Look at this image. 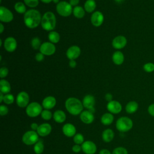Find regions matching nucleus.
<instances>
[{
  "label": "nucleus",
  "mask_w": 154,
  "mask_h": 154,
  "mask_svg": "<svg viewBox=\"0 0 154 154\" xmlns=\"http://www.w3.org/2000/svg\"><path fill=\"white\" fill-rule=\"evenodd\" d=\"M4 93H0V102L1 103L2 102H3V100H4Z\"/></svg>",
  "instance_id": "nucleus-51"
},
{
  "label": "nucleus",
  "mask_w": 154,
  "mask_h": 154,
  "mask_svg": "<svg viewBox=\"0 0 154 154\" xmlns=\"http://www.w3.org/2000/svg\"><path fill=\"white\" fill-rule=\"evenodd\" d=\"M112 60L113 63L117 66L121 65L123 64L125 60V57L123 54L119 51H117L114 52L112 55Z\"/></svg>",
  "instance_id": "nucleus-22"
},
{
  "label": "nucleus",
  "mask_w": 154,
  "mask_h": 154,
  "mask_svg": "<svg viewBox=\"0 0 154 154\" xmlns=\"http://www.w3.org/2000/svg\"><path fill=\"white\" fill-rule=\"evenodd\" d=\"M127 44V39L123 35H117L112 41V46L116 49L124 48Z\"/></svg>",
  "instance_id": "nucleus-12"
},
{
  "label": "nucleus",
  "mask_w": 154,
  "mask_h": 154,
  "mask_svg": "<svg viewBox=\"0 0 154 154\" xmlns=\"http://www.w3.org/2000/svg\"><path fill=\"white\" fill-rule=\"evenodd\" d=\"M9 70L6 67H2L0 69V77L1 78H5L8 74Z\"/></svg>",
  "instance_id": "nucleus-40"
},
{
  "label": "nucleus",
  "mask_w": 154,
  "mask_h": 154,
  "mask_svg": "<svg viewBox=\"0 0 154 154\" xmlns=\"http://www.w3.org/2000/svg\"><path fill=\"white\" fill-rule=\"evenodd\" d=\"M2 39H0V46H2Z\"/></svg>",
  "instance_id": "nucleus-55"
},
{
  "label": "nucleus",
  "mask_w": 154,
  "mask_h": 154,
  "mask_svg": "<svg viewBox=\"0 0 154 154\" xmlns=\"http://www.w3.org/2000/svg\"><path fill=\"white\" fill-rule=\"evenodd\" d=\"M73 14L77 19H82L84 17L85 10L81 6L77 5L73 8Z\"/></svg>",
  "instance_id": "nucleus-27"
},
{
  "label": "nucleus",
  "mask_w": 154,
  "mask_h": 154,
  "mask_svg": "<svg viewBox=\"0 0 154 154\" xmlns=\"http://www.w3.org/2000/svg\"><path fill=\"white\" fill-rule=\"evenodd\" d=\"M114 137V133L113 131L111 129H106L104 130L102 132V140L106 142V143H109L111 141Z\"/></svg>",
  "instance_id": "nucleus-24"
},
{
  "label": "nucleus",
  "mask_w": 154,
  "mask_h": 154,
  "mask_svg": "<svg viewBox=\"0 0 154 154\" xmlns=\"http://www.w3.org/2000/svg\"><path fill=\"white\" fill-rule=\"evenodd\" d=\"M16 103L20 108L26 107L29 104V96L26 91H20L16 97Z\"/></svg>",
  "instance_id": "nucleus-10"
},
{
  "label": "nucleus",
  "mask_w": 154,
  "mask_h": 154,
  "mask_svg": "<svg viewBox=\"0 0 154 154\" xmlns=\"http://www.w3.org/2000/svg\"><path fill=\"white\" fill-rule=\"evenodd\" d=\"M39 50L44 55L49 56L53 55L55 52L56 48L54 43L50 42H46L42 44Z\"/></svg>",
  "instance_id": "nucleus-8"
},
{
  "label": "nucleus",
  "mask_w": 154,
  "mask_h": 154,
  "mask_svg": "<svg viewBox=\"0 0 154 154\" xmlns=\"http://www.w3.org/2000/svg\"><path fill=\"white\" fill-rule=\"evenodd\" d=\"M143 69L146 72L151 73L154 71V63H147L143 65Z\"/></svg>",
  "instance_id": "nucleus-37"
},
{
  "label": "nucleus",
  "mask_w": 154,
  "mask_h": 154,
  "mask_svg": "<svg viewBox=\"0 0 154 154\" xmlns=\"http://www.w3.org/2000/svg\"><path fill=\"white\" fill-rule=\"evenodd\" d=\"M56 17L51 11H46L42 16L41 20L42 28L48 31H52L56 26Z\"/></svg>",
  "instance_id": "nucleus-3"
},
{
  "label": "nucleus",
  "mask_w": 154,
  "mask_h": 154,
  "mask_svg": "<svg viewBox=\"0 0 154 154\" xmlns=\"http://www.w3.org/2000/svg\"><path fill=\"white\" fill-rule=\"evenodd\" d=\"M63 134L68 137H74L76 134V128L72 123H66L65 124L62 128Z\"/></svg>",
  "instance_id": "nucleus-20"
},
{
  "label": "nucleus",
  "mask_w": 154,
  "mask_h": 154,
  "mask_svg": "<svg viewBox=\"0 0 154 154\" xmlns=\"http://www.w3.org/2000/svg\"><path fill=\"white\" fill-rule=\"evenodd\" d=\"M40 1L45 4H49V3H51V2H52L53 0H40Z\"/></svg>",
  "instance_id": "nucleus-52"
},
{
  "label": "nucleus",
  "mask_w": 154,
  "mask_h": 154,
  "mask_svg": "<svg viewBox=\"0 0 154 154\" xmlns=\"http://www.w3.org/2000/svg\"><path fill=\"white\" fill-rule=\"evenodd\" d=\"M56 103V99L54 96H49L43 100L42 105L46 109H51L55 106Z\"/></svg>",
  "instance_id": "nucleus-18"
},
{
  "label": "nucleus",
  "mask_w": 154,
  "mask_h": 154,
  "mask_svg": "<svg viewBox=\"0 0 154 154\" xmlns=\"http://www.w3.org/2000/svg\"><path fill=\"white\" fill-rule=\"evenodd\" d=\"M48 39L50 42L55 44L57 43L60 39V36L59 33H58L56 31H50L48 34Z\"/></svg>",
  "instance_id": "nucleus-30"
},
{
  "label": "nucleus",
  "mask_w": 154,
  "mask_h": 154,
  "mask_svg": "<svg viewBox=\"0 0 154 154\" xmlns=\"http://www.w3.org/2000/svg\"><path fill=\"white\" fill-rule=\"evenodd\" d=\"M22 140L26 145L35 144L39 140L38 134L35 131H28L23 135Z\"/></svg>",
  "instance_id": "nucleus-7"
},
{
  "label": "nucleus",
  "mask_w": 154,
  "mask_h": 154,
  "mask_svg": "<svg viewBox=\"0 0 154 154\" xmlns=\"http://www.w3.org/2000/svg\"><path fill=\"white\" fill-rule=\"evenodd\" d=\"M105 99L108 102L112 100V95L111 93H106L105 95Z\"/></svg>",
  "instance_id": "nucleus-45"
},
{
  "label": "nucleus",
  "mask_w": 154,
  "mask_h": 154,
  "mask_svg": "<svg viewBox=\"0 0 154 154\" xmlns=\"http://www.w3.org/2000/svg\"><path fill=\"white\" fill-rule=\"evenodd\" d=\"M80 119L85 124L91 123L94 119L93 113L89 111L88 110L83 111L80 114Z\"/></svg>",
  "instance_id": "nucleus-19"
},
{
  "label": "nucleus",
  "mask_w": 154,
  "mask_h": 154,
  "mask_svg": "<svg viewBox=\"0 0 154 154\" xmlns=\"http://www.w3.org/2000/svg\"><path fill=\"white\" fill-rule=\"evenodd\" d=\"M31 44L32 48L34 49L37 50V49H40V46H41L42 43H41V40H40V39L38 37H35L32 38Z\"/></svg>",
  "instance_id": "nucleus-33"
},
{
  "label": "nucleus",
  "mask_w": 154,
  "mask_h": 154,
  "mask_svg": "<svg viewBox=\"0 0 154 154\" xmlns=\"http://www.w3.org/2000/svg\"><path fill=\"white\" fill-rule=\"evenodd\" d=\"M11 90V85L10 82L5 79H1L0 81V91L4 94H8Z\"/></svg>",
  "instance_id": "nucleus-25"
},
{
  "label": "nucleus",
  "mask_w": 154,
  "mask_h": 154,
  "mask_svg": "<svg viewBox=\"0 0 154 154\" xmlns=\"http://www.w3.org/2000/svg\"><path fill=\"white\" fill-rule=\"evenodd\" d=\"M52 1H53V2H54L55 4H58V3L60 2V0H53Z\"/></svg>",
  "instance_id": "nucleus-53"
},
{
  "label": "nucleus",
  "mask_w": 154,
  "mask_h": 154,
  "mask_svg": "<svg viewBox=\"0 0 154 154\" xmlns=\"http://www.w3.org/2000/svg\"><path fill=\"white\" fill-rule=\"evenodd\" d=\"M44 58H45V55L42 53H41L40 52H38V53H37L36 55H35V60L38 62L42 61L44 60Z\"/></svg>",
  "instance_id": "nucleus-42"
},
{
  "label": "nucleus",
  "mask_w": 154,
  "mask_h": 154,
  "mask_svg": "<svg viewBox=\"0 0 154 154\" xmlns=\"http://www.w3.org/2000/svg\"><path fill=\"white\" fill-rule=\"evenodd\" d=\"M82 105L84 107H85L87 109L93 108L95 105L94 97L91 94H87L85 96L82 100Z\"/></svg>",
  "instance_id": "nucleus-21"
},
{
  "label": "nucleus",
  "mask_w": 154,
  "mask_h": 154,
  "mask_svg": "<svg viewBox=\"0 0 154 154\" xmlns=\"http://www.w3.org/2000/svg\"><path fill=\"white\" fill-rule=\"evenodd\" d=\"M23 2L25 5L30 8L36 7L38 4V0H23Z\"/></svg>",
  "instance_id": "nucleus-38"
},
{
  "label": "nucleus",
  "mask_w": 154,
  "mask_h": 154,
  "mask_svg": "<svg viewBox=\"0 0 154 154\" xmlns=\"http://www.w3.org/2000/svg\"><path fill=\"white\" fill-rule=\"evenodd\" d=\"M13 13L4 6L0 7V20L4 23H9L13 20Z\"/></svg>",
  "instance_id": "nucleus-9"
},
{
  "label": "nucleus",
  "mask_w": 154,
  "mask_h": 154,
  "mask_svg": "<svg viewBox=\"0 0 154 154\" xmlns=\"http://www.w3.org/2000/svg\"><path fill=\"white\" fill-rule=\"evenodd\" d=\"M54 120L58 123H61L64 122L66 119V116L64 111L62 110H57L54 112L53 114Z\"/></svg>",
  "instance_id": "nucleus-23"
},
{
  "label": "nucleus",
  "mask_w": 154,
  "mask_h": 154,
  "mask_svg": "<svg viewBox=\"0 0 154 154\" xmlns=\"http://www.w3.org/2000/svg\"><path fill=\"white\" fill-rule=\"evenodd\" d=\"M17 41L13 37H7L4 42V48L8 52H14L17 48Z\"/></svg>",
  "instance_id": "nucleus-13"
},
{
  "label": "nucleus",
  "mask_w": 154,
  "mask_h": 154,
  "mask_svg": "<svg viewBox=\"0 0 154 154\" xmlns=\"http://www.w3.org/2000/svg\"><path fill=\"white\" fill-rule=\"evenodd\" d=\"M99 154H112V153H111L109 150H108V149H102L101 150H100Z\"/></svg>",
  "instance_id": "nucleus-49"
},
{
  "label": "nucleus",
  "mask_w": 154,
  "mask_h": 154,
  "mask_svg": "<svg viewBox=\"0 0 154 154\" xmlns=\"http://www.w3.org/2000/svg\"><path fill=\"white\" fill-rule=\"evenodd\" d=\"M14 100V96L12 94L8 93V94H5L4 95L3 102L5 104H7V105L11 104V103H13Z\"/></svg>",
  "instance_id": "nucleus-34"
},
{
  "label": "nucleus",
  "mask_w": 154,
  "mask_h": 154,
  "mask_svg": "<svg viewBox=\"0 0 154 154\" xmlns=\"http://www.w3.org/2000/svg\"><path fill=\"white\" fill-rule=\"evenodd\" d=\"M14 10L17 13L19 14H25L26 11V6L25 3L22 2H17L14 4Z\"/></svg>",
  "instance_id": "nucleus-31"
},
{
  "label": "nucleus",
  "mask_w": 154,
  "mask_h": 154,
  "mask_svg": "<svg viewBox=\"0 0 154 154\" xmlns=\"http://www.w3.org/2000/svg\"><path fill=\"white\" fill-rule=\"evenodd\" d=\"M4 25L2 24V23L1 22L0 24V33L2 34L4 32Z\"/></svg>",
  "instance_id": "nucleus-50"
},
{
  "label": "nucleus",
  "mask_w": 154,
  "mask_h": 154,
  "mask_svg": "<svg viewBox=\"0 0 154 154\" xmlns=\"http://www.w3.org/2000/svg\"><path fill=\"white\" fill-rule=\"evenodd\" d=\"M114 120V116L111 113H105L101 117V123L104 125H109Z\"/></svg>",
  "instance_id": "nucleus-29"
},
{
  "label": "nucleus",
  "mask_w": 154,
  "mask_h": 154,
  "mask_svg": "<svg viewBox=\"0 0 154 154\" xmlns=\"http://www.w3.org/2000/svg\"><path fill=\"white\" fill-rule=\"evenodd\" d=\"M42 16L39 11L35 9H30L26 11L23 16L24 23L30 29L37 28L41 24Z\"/></svg>",
  "instance_id": "nucleus-1"
},
{
  "label": "nucleus",
  "mask_w": 154,
  "mask_h": 154,
  "mask_svg": "<svg viewBox=\"0 0 154 154\" xmlns=\"http://www.w3.org/2000/svg\"><path fill=\"white\" fill-rule=\"evenodd\" d=\"M138 109V104L135 101H130L129 102L125 107L126 112L129 114H133Z\"/></svg>",
  "instance_id": "nucleus-26"
},
{
  "label": "nucleus",
  "mask_w": 154,
  "mask_h": 154,
  "mask_svg": "<svg viewBox=\"0 0 154 154\" xmlns=\"http://www.w3.org/2000/svg\"><path fill=\"white\" fill-rule=\"evenodd\" d=\"M116 2H117V3H122V2H123V1L124 0H114Z\"/></svg>",
  "instance_id": "nucleus-54"
},
{
  "label": "nucleus",
  "mask_w": 154,
  "mask_h": 154,
  "mask_svg": "<svg viewBox=\"0 0 154 154\" xmlns=\"http://www.w3.org/2000/svg\"><path fill=\"white\" fill-rule=\"evenodd\" d=\"M8 112V108L7 106L4 105H1L0 106V114L1 116L6 115Z\"/></svg>",
  "instance_id": "nucleus-41"
},
{
  "label": "nucleus",
  "mask_w": 154,
  "mask_h": 154,
  "mask_svg": "<svg viewBox=\"0 0 154 154\" xmlns=\"http://www.w3.org/2000/svg\"><path fill=\"white\" fill-rule=\"evenodd\" d=\"M148 113L152 117H154V103H151L149 105L147 108Z\"/></svg>",
  "instance_id": "nucleus-43"
},
{
  "label": "nucleus",
  "mask_w": 154,
  "mask_h": 154,
  "mask_svg": "<svg viewBox=\"0 0 154 154\" xmlns=\"http://www.w3.org/2000/svg\"><path fill=\"white\" fill-rule=\"evenodd\" d=\"M52 131V127L49 123H42L38 126L37 132L41 137H46Z\"/></svg>",
  "instance_id": "nucleus-17"
},
{
  "label": "nucleus",
  "mask_w": 154,
  "mask_h": 154,
  "mask_svg": "<svg viewBox=\"0 0 154 154\" xmlns=\"http://www.w3.org/2000/svg\"><path fill=\"white\" fill-rule=\"evenodd\" d=\"M57 12L63 17L69 16L73 12L72 6L69 2L63 1H60L56 5Z\"/></svg>",
  "instance_id": "nucleus-5"
},
{
  "label": "nucleus",
  "mask_w": 154,
  "mask_h": 154,
  "mask_svg": "<svg viewBox=\"0 0 154 154\" xmlns=\"http://www.w3.org/2000/svg\"><path fill=\"white\" fill-rule=\"evenodd\" d=\"M81 49L76 45H73L69 47L66 51V56L70 60H75L78 58L81 54Z\"/></svg>",
  "instance_id": "nucleus-14"
},
{
  "label": "nucleus",
  "mask_w": 154,
  "mask_h": 154,
  "mask_svg": "<svg viewBox=\"0 0 154 154\" xmlns=\"http://www.w3.org/2000/svg\"><path fill=\"white\" fill-rule=\"evenodd\" d=\"M116 126L119 131L126 132L132 128L133 122L128 117H122L117 120Z\"/></svg>",
  "instance_id": "nucleus-4"
},
{
  "label": "nucleus",
  "mask_w": 154,
  "mask_h": 154,
  "mask_svg": "<svg viewBox=\"0 0 154 154\" xmlns=\"http://www.w3.org/2000/svg\"><path fill=\"white\" fill-rule=\"evenodd\" d=\"M65 107L70 114L76 116L82 112L84 106L80 100L76 97H71L66 100Z\"/></svg>",
  "instance_id": "nucleus-2"
},
{
  "label": "nucleus",
  "mask_w": 154,
  "mask_h": 154,
  "mask_svg": "<svg viewBox=\"0 0 154 154\" xmlns=\"http://www.w3.org/2000/svg\"><path fill=\"white\" fill-rule=\"evenodd\" d=\"M41 117L43 119L45 120H50L52 117V114L51 111L49 109H44L42 111L41 113Z\"/></svg>",
  "instance_id": "nucleus-35"
},
{
  "label": "nucleus",
  "mask_w": 154,
  "mask_h": 154,
  "mask_svg": "<svg viewBox=\"0 0 154 154\" xmlns=\"http://www.w3.org/2000/svg\"><path fill=\"white\" fill-rule=\"evenodd\" d=\"M69 3L72 6L76 7L79 3V0H69Z\"/></svg>",
  "instance_id": "nucleus-47"
},
{
  "label": "nucleus",
  "mask_w": 154,
  "mask_h": 154,
  "mask_svg": "<svg viewBox=\"0 0 154 154\" xmlns=\"http://www.w3.org/2000/svg\"><path fill=\"white\" fill-rule=\"evenodd\" d=\"M34 150L36 154H41L44 150V145L42 139H39L38 141L34 144Z\"/></svg>",
  "instance_id": "nucleus-32"
},
{
  "label": "nucleus",
  "mask_w": 154,
  "mask_h": 154,
  "mask_svg": "<svg viewBox=\"0 0 154 154\" xmlns=\"http://www.w3.org/2000/svg\"><path fill=\"white\" fill-rule=\"evenodd\" d=\"M42 105L36 102H33L28 104L26 108V113L30 117H37L41 114L43 109Z\"/></svg>",
  "instance_id": "nucleus-6"
},
{
  "label": "nucleus",
  "mask_w": 154,
  "mask_h": 154,
  "mask_svg": "<svg viewBox=\"0 0 154 154\" xmlns=\"http://www.w3.org/2000/svg\"><path fill=\"white\" fill-rule=\"evenodd\" d=\"M90 20L91 23L93 26L96 27H99L103 23L104 16L102 12L99 11H95L92 13Z\"/></svg>",
  "instance_id": "nucleus-11"
},
{
  "label": "nucleus",
  "mask_w": 154,
  "mask_h": 154,
  "mask_svg": "<svg viewBox=\"0 0 154 154\" xmlns=\"http://www.w3.org/2000/svg\"><path fill=\"white\" fill-rule=\"evenodd\" d=\"M107 109L111 114H119L122 109V106L121 103L117 100H111L107 103Z\"/></svg>",
  "instance_id": "nucleus-16"
},
{
  "label": "nucleus",
  "mask_w": 154,
  "mask_h": 154,
  "mask_svg": "<svg viewBox=\"0 0 154 154\" xmlns=\"http://www.w3.org/2000/svg\"><path fill=\"white\" fill-rule=\"evenodd\" d=\"M96 7V3L94 0H87L84 5V8L87 13H93Z\"/></svg>",
  "instance_id": "nucleus-28"
},
{
  "label": "nucleus",
  "mask_w": 154,
  "mask_h": 154,
  "mask_svg": "<svg viewBox=\"0 0 154 154\" xmlns=\"http://www.w3.org/2000/svg\"><path fill=\"white\" fill-rule=\"evenodd\" d=\"M82 150V147L79 144H75L72 147V150L75 153H78Z\"/></svg>",
  "instance_id": "nucleus-44"
},
{
  "label": "nucleus",
  "mask_w": 154,
  "mask_h": 154,
  "mask_svg": "<svg viewBox=\"0 0 154 154\" xmlns=\"http://www.w3.org/2000/svg\"><path fill=\"white\" fill-rule=\"evenodd\" d=\"M82 150L85 154H94L97 150L96 144L91 141H84L81 146Z\"/></svg>",
  "instance_id": "nucleus-15"
},
{
  "label": "nucleus",
  "mask_w": 154,
  "mask_h": 154,
  "mask_svg": "<svg viewBox=\"0 0 154 154\" xmlns=\"http://www.w3.org/2000/svg\"><path fill=\"white\" fill-rule=\"evenodd\" d=\"M69 65L71 68H75L76 66V61L75 60H71L69 62Z\"/></svg>",
  "instance_id": "nucleus-46"
},
{
  "label": "nucleus",
  "mask_w": 154,
  "mask_h": 154,
  "mask_svg": "<svg viewBox=\"0 0 154 154\" xmlns=\"http://www.w3.org/2000/svg\"><path fill=\"white\" fill-rule=\"evenodd\" d=\"M38 126H39V125H38L37 123H31V129H32V131H37V129H38Z\"/></svg>",
  "instance_id": "nucleus-48"
},
{
  "label": "nucleus",
  "mask_w": 154,
  "mask_h": 154,
  "mask_svg": "<svg viewBox=\"0 0 154 154\" xmlns=\"http://www.w3.org/2000/svg\"><path fill=\"white\" fill-rule=\"evenodd\" d=\"M84 136L80 133H77L73 137V141L76 144H81L84 143Z\"/></svg>",
  "instance_id": "nucleus-36"
},
{
  "label": "nucleus",
  "mask_w": 154,
  "mask_h": 154,
  "mask_svg": "<svg viewBox=\"0 0 154 154\" xmlns=\"http://www.w3.org/2000/svg\"><path fill=\"white\" fill-rule=\"evenodd\" d=\"M112 154H128V152L126 148L123 147H118L113 150Z\"/></svg>",
  "instance_id": "nucleus-39"
}]
</instances>
